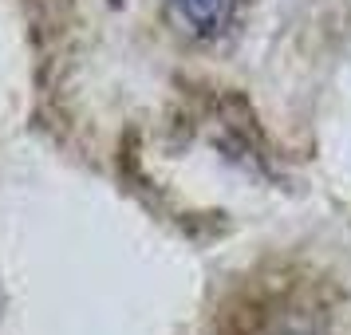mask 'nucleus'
<instances>
[{
    "instance_id": "1",
    "label": "nucleus",
    "mask_w": 351,
    "mask_h": 335,
    "mask_svg": "<svg viewBox=\"0 0 351 335\" xmlns=\"http://www.w3.org/2000/svg\"><path fill=\"white\" fill-rule=\"evenodd\" d=\"M178 20L202 40H217L229 32V24L237 20L241 0H170Z\"/></svg>"
}]
</instances>
